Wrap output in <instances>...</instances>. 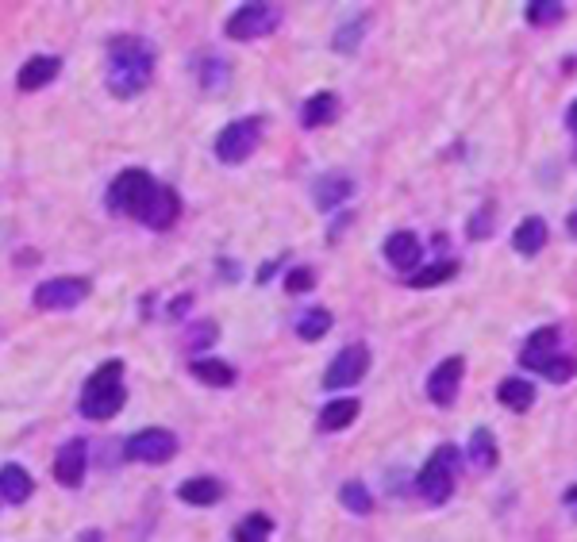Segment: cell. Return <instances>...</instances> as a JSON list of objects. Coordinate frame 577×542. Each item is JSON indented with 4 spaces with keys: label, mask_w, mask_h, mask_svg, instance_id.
Here are the masks:
<instances>
[{
    "label": "cell",
    "mask_w": 577,
    "mask_h": 542,
    "mask_svg": "<svg viewBox=\"0 0 577 542\" xmlns=\"http://www.w3.org/2000/svg\"><path fill=\"white\" fill-rule=\"evenodd\" d=\"M154 77V50L147 39H135V35H120L108 43V93L120 100L139 97Z\"/></svg>",
    "instance_id": "1"
},
{
    "label": "cell",
    "mask_w": 577,
    "mask_h": 542,
    "mask_svg": "<svg viewBox=\"0 0 577 542\" xmlns=\"http://www.w3.org/2000/svg\"><path fill=\"white\" fill-rule=\"evenodd\" d=\"M124 404H127L124 362H120V358H112V362L97 366L93 377L85 381L77 408H81V416H85V419H112L116 412H124Z\"/></svg>",
    "instance_id": "2"
},
{
    "label": "cell",
    "mask_w": 577,
    "mask_h": 542,
    "mask_svg": "<svg viewBox=\"0 0 577 542\" xmlns=\"http://www.w3.org/2000/svg\"><path fill=\"white\" fill-rule=\"evenodd\" d=\"M458 446L443 443L439 450H431V458L424 462V469L416 473V489L424 496L427 504H447L454 496V481H458Z\"/></svg>",
    "instance_id": "3"
},
{
    "label": "cell",
    "mask_w": 577,
    "mask_h": 542,
    "mask_svg": "<svg viewBox=\"0 0 577 542\" xmlns=\"http://www.w3.org/2000/svg\"><path fill=\"white\" fill-rule=\"evenodd\" d=\"M154 189H158V181H154L147 170H124L112 185H108V208L116 212V216H143V208L151 204Z\"/></svg>",
    "instance_id": "4"
},
{
    "label": "cell",
    "mask_w": 577,
    "mask_h": 542,
    "mask_svg": "<svg viewBox=\"0 0 577 542\" xmlns=\"http://www.w3.org/2000/svg\"><path fill=\"white\" fill-rule=\"evenodd\" d=\"M277 27H281V8L277 4H243L227 16L224 31L235 43H251V39H262Z\"/></svg>",
    "instance_id": "5"
},
{
    "label": "cell",
    "mask_w": 577,
    "mask_h": 542,
    "mask_svg": "<svg viewBox=\"0 0 577 542\" xmlns=\"http://www.w3.org/2000/svg\"><path fill=\"white\" fill-rule=\"evenodd\" d=\"M89 293H93V281H89V277H51V281L35 285L31 304H35L39 312H70V308H77Z\"/></svg>",
    "instance_id": "6"
},
{
    "label": "cell",
    "mask_w": 577,
    "mask_h": 542,
    "mask_svg": "<svg viewBox=\"0 0 577 542\" xmlns=\"http://www.w3.org/2000/svg\"><path fill=\"white\" fill-rule=\"evenodd\" d=\"M177 454V435L166 427H143L124 443L127 462H147V466H162Z\"/></svg>",
    "instance_id": "7"
},
{
    "label": "cell",
    "mask_w": 577,
    "mask_h": 542,
    "mask_svg": "<svg viewBox=\"0 0 577 542\" xmlns=\"http://www.w3.org/2000/svg\"><path fill=\"white\" fill-rule=\"evenodd\" d=\"M258 139H262V120H235L216 135V158L224 166H239L254 154Z\"/></svg>",
    "instance_id": "8"
},
{
    "label": "cell",
    "mask_w": 577,
    "mask_h": 542,
    "mask_svg": "<svg viewBox=\"0 0 577 542\" xmlns=\"http://www.w3.org/2000/svg\"><path fill=\"white\" fill-rule=\"evenodd\" d=\"M366 370H370V346L366 343L343 346V350L335 354V362L327 366L324 389H351V385H358V381L366 377Z\"/></svg>",
    "instance_id": "9"
},
{
    "label": "cell",
    "mask_w": 577,
    "mask_h": 542,
    "mask_svg": "<svg viewBox=\"0 0 577 542\" xmlns=\"http://www.w3.org/2000/svg\"><path fill=\"white\" fill-rule=\"evenodd\" d=\"M85 473H89V443L85 439H70V443L58 446V454H54V481L62 489H81Z\"/></svg>",
    "instance_id": "10"
},
{
    "label": "cell",
    "mask_w": 577,
    "mask_h": 542,
    "mask_svg": "<svg viewBox=\"0 0 577 542\" xmlns=\"http://www.w3.org/2000/svg\"><path fill=\"white\" fill-rule=\"evenodd\" d=\"M462 373H466V362H462V358H443V362L431 370V377H427L431 404L451 408L454 400H458V389H462Z\"/></svg>",
    "instance_id": "11"
},
{
    "label": "cell",
    "mask_w": 577,
    "mask_h": 542,
    "mask_svg": "<svg viewBox=\"0 0 577 542\" xmlns=\"http://www.w3.org/2000/svg\"><path fill=\"white\" fill-rule=\"evenodd\" d=\"M558 354H562V346H558V327H539V331L524 343V350H520V366L543 373Z\"/></svg>",
    "instance_id": "12"
},
{
    "label": "cell",
    "mask_w": 577,
    "mask_h": 542,
    "mask_svg": "<svg viewBox=\"0 0 577 542\" xmlns=\"http://www.w3.org/2000/svg\"><path fill=\"white\" fill-rule=\"evenodd\" d=\"M58 74H62V58H54V54H35V58H27L24 66H20L16 85H20V93H35V89H47Z\"/></svg>",
    "instance_id": "13"
},
{
    "label": "cell",
    "mask_w": 577,
    "mask_h": 542,
    "mask_svg": "<svg viewBox=\"0 0 577 542\" xmlns=\"http://www.w3.org/2000/svg\"><path fill=\"white\" fill-rule=\"evenodd\" d=\"M177 216H181V197H177L170 185H158L151 204L143 208L139 220L147 223V227H154V231H166V227H174L177 223Z\"/></svg>",
    "instance_id": "14"
},
{
    "label": "cell",
    "mask_w": 577,
    "mask_h": 542,
    "mask_svg": "<svg viewBox=\"0 0 577 542\" xmlns=\"http://www.w3.org/2000/svg\"><path fill=\"white\" fill-rule=\"evenodd\" d=\"M385 258L393 270H408V277L420 270V239L412 231H393L385 239Z\"/></svg>",
    "instance_id": "15"
},
{
    "label": "cell",
    "mask_w": 577,
    "mask_h": 542,
    "mask_svg": "<svg viewBox=\"0 0 577 542\" xmlns=\"http://www.w3.org/2000/svg\"><path fill=\"white\" fill-rule=\"evenodd\" d=\"M35 493V481L24 466L16 462H4L0 466V500L4 504H27V496Z\"/></svg>",
    "instance_id": "16"
},
{
    "label": "cell",
    "mask_w": 577,
    "mask_h": 542,
    "mask_svg": "<svg viewBox=\"0 0 577 542\" xmlns=\"http://www.w3.org/2000/svg\"><path fill=\"white\" fill-rule=\"evenodd\" d=\"M312 193H316V208H320V212H331V208H339V204L354 193V181L347 173H324Z\"/></svg>",
    "instance_id": "17"
},
{
    "label": "cell",
    "mask_w": 577,
    "mask_h": 542,
    "mask_svg": "<svg viewBox=\"0 0 577 542\" xmlns=\"http://www.w3.org/2000/svg\"><path fill=\"white\" fill-rule=\"evenodd\" d=\"M177 496H181L185 504H193V508H212V504H220L224 485H220L216 477H189V481L177 485Z\"/></svg>",
    "instance_id": "18"
},
{
    "label": "cell",
    "mask_w": 577,
    "mask_h": 542,
    "mask_svg": "<svg viewBox=\"0 0 577 542\" xmlns=\"http://www.w3.org/2000/svg\"><path fill=\"white\" fill-rule=\"evenodd\" d=\"M339 120V97L335 93H316V97L304 100L301 108V124L304 127H327Z\"/></svg>",
    "instance_id": "19"
},
{
    "label": "cell",
    "mask_w": 577,
    "mask_h": 542,
    "mask_svg": "<svg viewBox=\"0 0 577 542\" xmlns=\"http://www.w3.org/2000/svg\"><path fill=\"white\" fill-rule=\"evenodd\" d=\"M362 412V404L354 400V396H343V400H331L320 408V431H343V427H351L354 419Z\"/></svg>",
    "instance_id": "20"
},
{
    "label": "cell",
    "mask_w": 577,
    "mask_h": 542,
    "mask_svg": "<svg viewBox=\"0 0 577 542\" xmlns=\"http://www.w3.org/2000/svg\"><path fill=\"white\" fill-rule=\"evenodd\" d=\"M497 400L504 408H512V412H527L535 404V385L524 381V377H504L497 385Z\"/></svg>",
    "instance_id": "21"
},
{
    "label": "cell",
    "mask_w": 577,
    "mask_h": 542,
    "mask_svg": "<svg viewBox=\"0 0 577 542\" xmlns=\"http://www.w3.org/2000/svg\"><path fill=\"white\" fill-rule=\"evenodd\" d=\"M193 377L204 381V385H212V389H227V385H235V366H227L220 358H193Z\"/></svg>",
    "instance_id": "22"
},
{
    "label": "cell",
    "mask_w": 577,
    "mask_h": 542,
    "mask_svg": "<svg viewBox=\"0 0 577 542\" xmlns=\"http://www.w3.org/2000/svg\"><path fill=\"white\" fill-rule=\"evenodd\" d=\"M512 247L520 250V254H539V250L547 247V223L539 220V216H527V220L512 231Z\"/></svg>",
    "instance_id": "23"
},
{
    "label": "cell",
    "mask_w": 577,
    "mask_h": 542,
    "mask_svg": "<svg viewBox=\"0 0 577 542\" xmlns=\"http://www.w3.org/2000/svg\"><path fill=\"white\" fill-rule=\"evenodd\" d=\"M497 439H493V431L489 427H477L474 435H470V462L474 469H497Z\"/></svg>",
    "instance_id": "24"
},
{
    "label": "cell",
    "mask_w": 577,
    "mask_h": 542,
    "mask_svg": "<svg viewBox=\"0 0 577 542\" xmlns=\"http://www.w3.org/2000/svg\"><path fill=\"white\" fill-rule=\"evenodd\" d=\"M458 266H454L451 258L447 262H431V266H420V270L408 277V289H435V285H443V281H451Z\"/></svg>",
    "instance_id": "25"
},
{
    "label": "cell",
    "mask_w": 577,
    "mask_h": 542,
    "mask_svg": "<svg viewBox=\"0 0 577 542\" xmlns=\"http://www.w3.org/2000/svg\"><path fill=\"white\" fill-rule=\"evenodd\" d=\"M339 500H343V508L354 512V516H370V512H374V496H370V489H366L362 481H347V485L339 489Z\"/></svg>",
    "instance_id": "26"
},
{
    "label": "cell",
    "mask_w": 577,
    "mask_h": 542,
    "mask_svg": "<svg viewBox=\"0 0 577 542\" xmlns=\"http://www.w3.org/2000/svg\"><path fill=\"white\" fill-rule=\"evenodd\" d=\"M327 331H331V312L327 308H312V312H304L301 320H297V335H301L304 343L324 339Z\"/></svg>",
    "instance_id": "27"
},
{
    "label": "cell",
    "mask_w": 577,
    "mask_h": 542,
    "mask_svg": "<svg viewBox=\"0 0 577 542\" xmlns=\"http://www.w3.org/2000/svg\"><path fill=\"white\" fill-rule=\"evenodd\" d=\"M270 531H274V519L262 516V512H251L235 527V542H270Z\"/></svg>",
    "instance_id": "28"
},
{
    "label": "cell",
    "mask_w": 577,
    "mask_h": 542,
    "mask_svg": "<svg viewBox=\"0 0 577 542\" xmlns=\"http://www.w3.org/2000/svg\"><path fill=\"white\" fill-rule=\"evenodd\" d=\"M562 16H566V4H558V0L527 4V24H558Z\"/></svg>",
    "instance_id": "29"
},
{
    "label": "cell",
    "mask_w": 577,
    "mask_h": 542,
    "mask_svg": "<svg viewBox=\"0 0 577 542\" xmlns=\"http://www.w3.org/2000/svg\"><path fill=\"white\" fill-rule=\"evenodd\" d=\"M574 373H577V358H566V354H558L551 366L543 370V377H547V381H558V385H562V381H570Z\"/></svg>",
    "instance_id": "30"
},
{
    "label": "cell",
    "mask_w": 577,
    "mask_h": 542,
    "mask_svg": "<svg viewBox=\"0 0 577 542\" xmlns=\"http://www.w3.org/2000/svg\"><path fill=\"white\" fill-rule=\"evenodd\" d=\"M312 285H316V273L308 270V266H297V270L285 273V289H289V293L301 296V293H308Z\"/></svg>",
    "instance_id": "31"
},
{
    "label": "cell",
    "mask_w": 577,
    "mask_h": 542,
    "mask_svg": "<svg viewBox=\"0 0 577 542\" xmlns=\"http://www.w3.org/2000/svg\"><path fill=\"white\" fill-rule=\"evenodd\" d=\"M362 27H366L362 16L354 20V27H343V31L335 35V50H339V54H351V50L358 47V39H362Z\"/></svg>",
    "instance_id": "32"
},
{
    "label": "cell",
    "mask_w": 577,
    "mask_h": 542,
    "mask_svg": "<svg viewBox=\"0 0 577 542\" xmlns=\"http://www.w3.org/2000/svg\"><path fill=\"white\" fill-rule=\"evenodd\" d=\"M204 89H220V85H224L227 81V66L224 62H216V58H208V62H204Z\"/></svg>",
    "instance_id": "33"
},
{
    "label": "cell",
    "mask_w": 577,
    "mask_h": 542,
    "mask_svg": "<svg viewBox=\"0 0 577 542\" xmlns=\"http://www.w3.org/2000/svg\"><path fill=\"white\" fill-rule=\"evenodd\" d=\"M489 216H493V208H485L481 216L470 220V239H485V235H489Z\"/></svg>",
    "instance_id": "34"
},
{
    "label": "cell",
    "mask_w": 577,
    "mask_h": 542,
    "mask_svg": "<svg viewBox=\"0 0 577 542\" xmlns=\"http://www.w3.org/2000/svg\"><path fill=\"white\" fill-rule=\"evenodd\" d=\"M212 339H216V323H204L201 335H193V339H189V346H197V350H201V346H208Z\"/></svg>",
    "instance_id": "35"
},
{
    "label": "cell",
    "mask_w": 577,
    "mask_h": 542,
    "mask_svg": "<svg viewBox=\"0 0 577 542\" xmlns=\"http://www.w3.org/2000/svg\"><path fill=\"white\" fill-rule=\"evenodd\" d=\"M566 124H570V127L577 131V100L570 104V112H566Z\"/></svg>",
    "instance_id": "36"
},
{
    "label": "cell",
    "mask_w": 577,
    "mask_h": 542,
    "mask_svg": "<svg viewBox=\"0 0 577 542\" xmlns=\"http://www.w3.org/2000/svg\"><path fill=\"white\" fill-rule=\"evenodd\" d=\"M277 270V262H270V266H262V270H258V281H270V273Z\"/></svg>",
    "instance_id": "37"
},
{
    "label": "cell",
    "mask_w": 577,
    "mask_h": 542,
    "mask_svg": "<svg viewBox=\"0 0 577 542\" xmlns=\"http://www.w3.org/2000/svg\"><path fill=\"white\" fill-rule=\"evenodd\" d=\"M566 227H570V235H574V239H577V212H574V216H570V223H566Z\"/></svg>",
    "instance_id": "38"
},
{
    "label": "cell",
    "mask_w": 577,
    "mask_h": 542,
    "mask_svg": "<svg viewBox=\"0 0 577 542\" xmlns=\"http://www.w3.org/2000/svg\"><path fill=\"white\" fill-rule=\"evenodd\" d=\"M566 504H577V489H570V493H566Z\"/></svg>",
    "instance_id": "39"
}]
</instances>
